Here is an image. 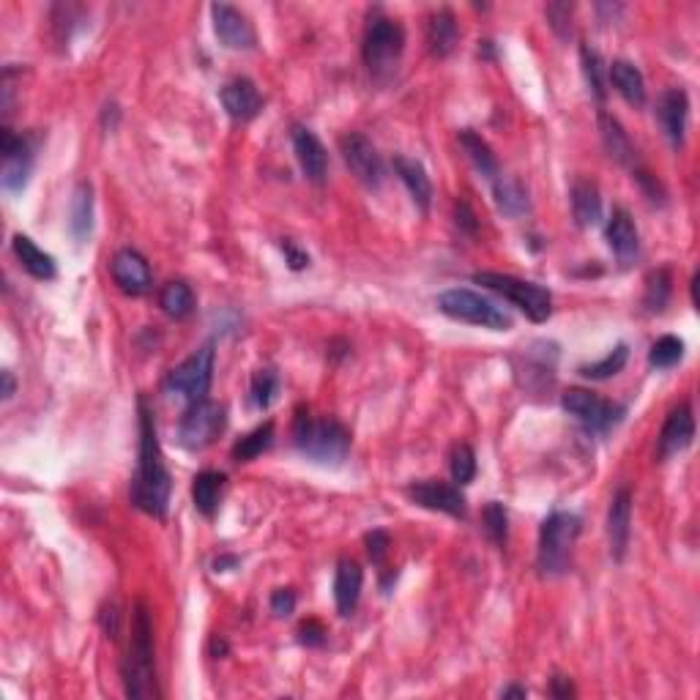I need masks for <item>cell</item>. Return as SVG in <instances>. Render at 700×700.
<instances>
[{
  "label": "cell",
  "instance_id": "obj_1",
  "mask_svg": "<svg viewBox=\"0 0 700 700\" xmlns=\"http://www.w3.org/2000/svg\"><path fill=\"white\" fill-rule=\"evenodd\" d=\"M170 474L156 438L154 411L140 397V460L132 479V504L151 517H165L170 504Z\"/></svg>",
  "mask_w": 700,
  "mask_h": 700
},
{
  "label": "cell",
  "instance_id": "obj_2",
  "mask_svg": "<svg viewBox=\"0 0 700 700\" xmlns=\"http://www.w3.org/2000/svg\"><path fill=\"white\" fill-rule=\"evenodd\" d=\"M121 673H124V687L129 698H159L154 668V629H151V613L143 602L134 605L132 640H129Z\"/></svg>",
  "mask_w": 700,
  "mask_h": 700
},
{
  "label": "cell",
  "instance_id": "obj_3",
  "mask_svg": "<svg viewBox=\"0 0 700 700\" xmlns=\"http://www.w3.org/2000/svg\"><path fill=\"white\" fill-rule=\"evenodd\" d=\"M293 443L312 463L342 465L350 452V433L337 419H315L299 408L293 422Z\"/></svg>",
  "mask_w": 700,
  "mask_h": 700
},
{
  "label": "cell",
  "instance_id": "obj_4",
  "mask_svg": "<svg viewBox=\"0 0 700 700\" xmlns=\"http://www.w3.org/2000/svg\"><path fill=\"white\" fill-rule=\"evenodd\" d=\"M580 517L572 512H553L545 517L539 528V553H536V569L542 577L567 575L572 567V550L580 536Z\"/></svg>",
  "mask_w": 700,
  "mask_h": 700
},
{
  "label": "cell",
  "instance_id": "obj_5",
  "mask_svg": "<svg viewBox=\"0 0 700 700\" xmlns=\"http://www.w3.org/2000/svg\"><path fill=\"white\" fill-rule=\"evenodd\" d=\"M474 282L498 293L509 304H515L520 312H525V318H531L534 323H545L553 315L550 290L536 285V282H525V279H517L512 274H498V271H479V274H474Z\"/></svg>",
  "mask_w": 700,
  "mask_h": 700
},
{
  "label": "cell",
  "instance_id": "obj_6",
  "mask_svg": "<svg viewBox=\"0 0 700 700\" xmlns=\"http://www.w3.org/2000/svg\"><path fill=\"white\" fill-rule=\"evenodd\" d=\"M438 309L446 318L460 320V323H471V326H482V329L493 331H509L512 329V318L509 312L498 307L495 301L484 299L474 290L452 288L443 290L438 296Z\"/></svg>",
  "mask_w": 700,
  "mask_h": 700
},
{
  "label": "cell",
  "instance_id": "obj_7",
  "mask_svg": "<svg viewBox=\"0 0 700 700\" xmlns=\"http://www.w3.org/2000/svg\"><path fill=\"white\" fill-rule=\"evenodd\" d=\"M405 50V31L392 17H372L364 33V63L372 74H392Z\"/></svg>",
  "mask_w": 700,
  "mask_h": 700
},
{
  "label": "cell",
  "instance_id": "obj_8",
  "mask_svg": "<svg viewBox=\"0 0 700 700\" xmlns=\"http://www.w3.org/2000/svg\"><path fill=\"white\" fill-rule=\"evenodd\" d=\"M211 378H214V348L203 345L167 375L165 392L181 397V400L192 405V402L206 400L208 389H211Z\"/></svg>",
  "mask_w": 700,
  "mask_h": 700
},
{
  "label": "cell",
  "instance_id": "obj_9",
  "mask_svg": "<svg viewBox=\"0 0 700 700\" xmlns=\"http://www.w3.org/2000/svg\"><path fill=\"white\" fill-rule=\"evenodd\" d=\"M222 430H225V408L219 402H192L178 424V443L189 452H203L217 441Z\"/></svg>",
  "mask_w": 700,
  "mask_h": 700
},
{
  "label": "cell",
  "instance_id": "obj_10",
  "mask_svg": "<svg viewBox=\"0 0 700 700\" xmlns=\"http://www.w3.org/2000/svg\"><path fill=\"white\" fill-rule=\"evenodd\" d=\"M561 408L569 416H575L577 422L583 424L586 430H591V433H605L613 424L621 422V416H624L621 405L605 402L594 392H588V389H569V392H564Z\"/></svg>",
  "mask_w": 700,
  "mask_h": 700
},
{
  "label": "cell",
  "instance_id": "obj_11",
  "mask_svg": "<svg viewBox=\"0 0 700 700\" xmlns=\"http://www.w3.org/2000/svg\"><path fill=\"white\" fill-rule=\"evenodd\" d=\"M0 154H3L0 184L9 195H17L28 186V178L33 173V143L22 134L3 129L0 132Z\"/></svg>",
  "mask_w": 700,
  "mask_h": 700
},
{
  "label": "cell",
  "instance_id": "obj_12",
  "mask_svg": "<svg viewBox=\"0 0 700 700\" xmlns=\"http://www.w3.org/2000/svg\"><path fill=\"white\" fill-rule=\"evenodd\" d=\"M340 151L345 165L361 184L370 186V189H378L383 184V159L378 154V148L364 137L361 132H348L340 137Z\"/></svg>",
  "mask_w": 700,
  "mask_h": 700
},
{
  "label": "cell",
  "instance_id": "obj_13",
  "mask_svg": "<svg viewBox=\"0 0 700 700\" xmlns=\"http://www.w3.org/2000/svg\"><path fill=\"white\" fill-rule=\"evenodd\" d=\"M408 498H411L416 506H422V509L443 512V515L449 517H465V512H468V504H465V495L460 493V487L446 482H435V479L411 484V487H408Z\"/></svg>",
  "mask_w": 700,
  "mask_h": 700
},
{
  "label": "cell",
  "instance_id": "obj_14",
  "mask_svg": "<svg viewBox=\"0 0 700 700\" xmlns=\"http://www.w3.org/2000/svg\"><path fill=\"white\" fill-rule=\"evenodd\" d=\"M211 20H214V33L225 44L227 50H252L258 44V33L247 20V14H241L227 3H214L211 6Z\"/></svg>",
  "mask_w": 700,
  "mask_h": 700
},
{
  "label": "cell",
  "instance_id": "obj_15",
  "mask_svg": "<svg viewBox=\"0 0 700 700\" xmlns=\"http://www.w3.org/2000/svg\"><path fill=\"white\" fill-rule=\"evenodd\" d=\"M110 271H113L115 285L124 290L126 296H145L151 290V285H154V274H151L148 260L140 252H134V249L115 252Z\"/></svg>",
  "mask_w": 700,
  "mask_h": 700
},
{
  "label": "cell",
  "instance_id": "obj_16",
  "mask_svg": "<svg viewBox=\"0 0 700 700\" xmlns=\"http://www.w3.org/2000/svg\"><path fill=\"white\" fill-rule=\"evenodd\" d=\"M290 140H293V151H296V159H299L304 175L312 184H323L326 175H329V154L318 140V134L307 129V126L296 124L293 132H290Z\"/></svg>",
  "mask_w": 700,
  "mask_h": 700
},
{
  "label": "cell",
  "instance_id": "obj_17",
  "mask_svg": "<svg viewBox=\"0 0 700 700\" xmlns=\"http://www.w3.org/2000/svg\"><path fill=\"white\" fill-rule=\"evenodd\" d=\"M695 438V419H692V408L684 402L679 408H673L668 413V419L662 424V433L657 441L659 460H670L681 454Z\"/></svg>",
  "mask_w": 700,
  "mask_h": 700
},
{
  "label": "cell",
  "instance_id": "obj_18",
  "mask_svg": "<svg viewBox=\"0 0 700 700\" xmlns=\"http://www.w3.org/2000/svg\"><path fill=\"white\" fill-rule=\"evenodd\" d=\"M219 99H222V107L233 121H252L263 110V96H260L258 85L252 83L249 77H233L230 83H225Z\"/></svg>",
  "mask_w": 700,
  "mask_h": 700
},
{
  "label": "cell",
  "instance_id": "obj_19",
  "mask_svg": "<svg viewBox=\"0 0 700 700\" xmlns=\"http://www.w3.org/2000/svg\"><path fill=\"white\" fill-rule=\"evenodd\" d=\"M657 118L662 124V132L670 140L673 148H679L684 143V132H687V118H690V99L681 88H670L659 96Z\"/></svg>",
  "mask_w": 700,
  "mask_h": 700
},
{
  "label": "cell",
  "instance_id": "obj_20",
  "mask_svg": "<svg viewBox=\"0 0 700 700\" xmlns=\"http://www.w3.org/2000/svg\"><path fill=\"white\" fill-rule=\"evenodd\" d=\"M605 236H608V244L613 249V255L618 258L621 266H629L635 263L640 255V236L638 227H635V219L629 217V211L624 208H616L608 219V227H605Z\"/></svg>",
  "mask_w": 700,
  "mask_h": 700
},
{
  "label": "cell",
  "instance_id": "obj_21",
  "mask_svg": "<svg viewBox=\"0 0 700 700\" xmlns=\"http://www.w3.org/2000/svg\"><path fill=\"white\" fill-rule=\"evenodd\" d=\"M629 534H632V493L627 487H621L608 512V539H610V556L616 561H624L629 547Z\"/></svg>",
  "mask_w": 700,
  "mask_h": 700
},
{
  "label": "cell",
  "instance_id": "obj_22",
  "mask_svg": "<svg viewBox=\"0 0 700 700\" xmlns=\"http://www.w3.org/2000/svg\"><path fill=\"white\" fill-rule=\"evenodd\" d=\"M361 583H364V575H361L359 564L350 558H342L337 564V575H334V602H337V613L342 618L353 616L359 608Z\"/></svg>",
  "mask_w": 700,
  "mask_h": 700
},
{
  "label": "cell",
  "instance_id": "obj_23",
  "mask_svg": "<svg viewBox=\"0 0 700 700\" xmlns=\"http://www.w3.org/2000/svg\"><path fill=\"white\" fill-rule=\"evenodd\" d=\"M394 173L400 175V181L408 189V195L413 197L416 208L422 214H427L430 206H433V181H430V175H427L422 162L408 159V156H397L394 159Z\"/></svg>",
  "mask_w": 700,
  "mask_h": 700
},
{
  "label": "cell",
  "instance_id": "obj_24",
  "mask_svg": "<svg viewBox=\"0 0 700 700\" xmlns=\"http://www.w3.org/2000/svg\"><path fill=\"white\" fill-rule=\"evenodd\" d=\"M457 39H460V28H457L452 11L438 9L435 14H430V20H427V50H430L433 58L452 55Z\"/></svg>",
  "mask_w": 700,
  "mask_h": 700
},
{
  "label": "cell",
  "instance_id": "obj_25",
  "mask_svg": "<svg viewBox=\"0 0 700 700\" xmlns=\"http://www.w3.org/2000/svg\"><path fill=\"white\" fill-rule=\"evenodd\" d=\"M599 134H602V145H605V151H608L610 159L618 162V165L632 167V170H635V165H638V156H635L632 140H629V134L624 132V126L618 124L613 115L599 113Z\"/></svg>",
  "mask_w": 700,
  "mask_h": 700
},
{
  "label": "cell",
  "instance_id": "obj_26",
  "mask_svg": "<svg viewBox=\"0 0 700 700\" xmlns=\"http://www.w3.org/2000/svg\"><path fill=\"white\" fill-rule=\"evenodd\" d=\"M493 197L498 211L509 219H520L531 211V200H528V192L525 186L509 175H498L493 181Z\"/></svg>",
  "mask_w": 700,
  "mask_h": 700
},
{
  "label": "cell",
  "instance_id": "obj_27",
  "mask_svg": "<svg viewBox=\"0 0 700 700\" xmlns=\"http://www.w3.org/2000/svg\"><path fill=\"white\" fill-rule=\"evenodd\" d=\"M69 230L77 244H85L93 230V189L88 181L74 186L72 206H69Z\"/></svg>",
  "mask_w": 700,
  "mask_h": 700
},
{
  "label": "cell",
  "instance_id": "obj_28",
  "mask_svg": "<svg viewBox=\"0 0 700 700\" xmlns=\"http://www.w3.org/2000/svg\"><path fill=\"white\" fill-rule=\"evenodd\" d=\"M608 80L616 85V91L627 99L632 107H643L646 104V80L635 63L629 61H613L608 69Z\"/></svg>",
  "mask_w": 700,
  "mask_h": 700
},
{
  "label": "cell",
  "instance_id": "obj_29",
  "mask_svg": "<svg viewBox=\"0 0 700 700\" xmlns=\"http://www.w3.org/2000/svg\"><path fill=\"white\" fill-rule=\"evenodd\" d=\"M11 249H14V255H17V260H20V266L31 274V277L36 279H55V274H58V268H55V260H52V255H47L42 247H36L31 238L28 236H14V241H11Z\"/></svg>",
  "mask_w": 700,
  "mask_h": 700
},
{
  "label": "cell",
  "instance_id": "obj_30",
  "mask_svg": "<svg viewBox=\"0 0 700 700\" xmlns=\"http://www.w3.org/2000/svg\"><path fill=\"white\" fill-rule=\"evenodd\" d=\"M572 214H575L577 227H583V230L602 222V197H599L597 184L577 181L572 186Z\"/></svg>",
  "mask_w": 700,
  "mask_h": 700
},
{
  "label": "cell",
  "instance_id": "obj_31",
  "mask_svg": "<svg viewBox=\"0 0 700 700\" xmlns=\"http://www.w3.org/2000/svg\"><path fill=\"white\" fill-rule=\"evenodd\" d=\"M222 490H225V474L219 471H203L195 476L192 484V498H195V509L203 517H214L222 501Z\"/></svg>",
  "mask_w": 700,
  "mask_h": 700
},
{
  "label": "cell",
  "instance_id": "obj_32",
  "mask_svg": "<svg viewBox=\"0 0 700 700\" xmlns=\"http://www.w3.org/2000/svg\"><path fill=\"white\" fill-rule=\"evenodd\" d=\"M457 140H460V145H463L465 156L471 159V165L476 167V173L484 175L487 181H495V178L501 175L498 159H495V154L490 151V145L484 143L479 134L471 132V129H463V132L457 134Z\"/></svg>",
  "mask_w": 700,
  "mask_h": 700
},
{
  "label": "cell",
  "instance_id": "obj_33",
  "mask_svg": "<svg viewBox=\"0 0 700 700\" xmlns=\"http://www.w3.org/2000/svg\"><path fill=\"white\" fill-rule=\"evenodd\" d=\"M580 66H583L588 93H591L597 102H605V99H608V69H605L602 55H599L591 44H583V47H580Z\"/></svg>",
  "mask_w": 700,
  "mask_h": 700
},
{
  "label": "cell",
  "instance_id": "obj_34",
  "mask_svg": "<svg viewBox=\"0 0 700 700\" xmlns=\"http://www.w3.org/2000/svg\"><path fill=\"white\" fill-rule=\"evenodd\" d=\"M159 307L165 309V315H170L173 320H184L195 312V293L181 279L167 282L159 293Z\"/></svg>",
  "mask_w": 700,
  "mask_h": 700
},
{
  "label": "cell",
  "instance_id": "obj_35",
  "mask_svg": "<svg viewBox=\"0 0 700 700\" xmlns=\"http://www.w3.org/2000/svg\"><path fill=\"white\" fill-rule=\"evenodd\" d=\"M271 443H274V424H260L258 430L244 435V438L233 446V460H236V463H249V460L260 457L266 449H271Z\"/></svg>",
  "mask_w": 700,
  "mask_h": 700
},
{
  "label": "cell",
  "instance_id": "obj_36",
  "mask_svg": "<svg viewBox=\"0 0 700 700\" xmlns=\"http://www.w3.org/2000/svg\"><path fill=\"white\" fill-rule=\"evenodd\" d=\"M670 285H673V279H670L668 268H657V271H651L649 279H646L643 307L649 309V312H662V309L668 307V301H670V290H673Z\"/></svg>",
  "mask_w": 700,
  "mask_h": 700
},
{
  "label": "cell",
  "instance_id": "obj_37",
  "mask_svg": "<svg viewBox=\"0 0 700 700\" xmlns=\"http://www.w3.org/2000/svg\"><path fill=\"white\" fill-rule=\"evenodd\" d=\"M627 359L629 348L627 345H618V348L610 350L602 361H594V364L580 367V375H583V378H591V381H608V378H613V375H618V372L624 370Z\"/></svg>",
  "mask_w": 700,
  "mask_h": 700
},
{
  "label": "cell",
  "instance_id": "obj_38",
  "mask_svg": "<svg viewBox=\"0 0 700 700\" xmlns=\"http://www.w3.org/2000/svg\"><path fill=\"white\" fill-rule=\"evenodd\" d=\"M279 392V375L271 367H263V370H258L255 375H252V389H249V394H252V405L258 408V411H266L268 405L274 402V397H277Z\"/></svg>",
  "mask_w": 700,
  "mask_h": 700
},
{
  "label": "cell",
  "instance_id": "obj_39",
  "mask_svg": "<svg viewBox=\"0 0 700 700\" xmlns=\"http://www.w3.org/2000/svg\"><path fill=\"white\" fill-rule=\"evenodd\" d=\"M681 356H684V342L679 337H673V334H665L651 345L649 364L657 367V370H668L673 364H679Z\"/></svg>",
  "mask_w": 700,
  "mask_h": 700
},
{
  "label": "cell",
  "instance_id": "obj_40",
  "mask_svg": "<svg viewBox=\"0 0 700 700\" xmlns=\"http://www.w3.org/2000/svg\"><path fill=\"white\" fill-rule=\"evenodd\" d=\"M482 528L490 542H495V545H504L506 534H509V515H506V506L498 504V501H490V504L484 506Z\"/></svg>",
  "mask_w": 700,
  "mask_h": 700
},
{
  "label": "cell",
  "instance_id": "obj_41",
  "mask_svg": "<svg viewBox=\"0 0 700 700\" xmlns=\"http://www.w3.org/2000/svg\"><path fill=\"white\" fill-rule=\"evenodd\" d=\"M449 468H452V479L457 482V487H463V484H471L476 476V454L474 449L468 446V443H460V446H454L452 452V463H449Z\"/></svg>",
  "mask_w": 700,
  "mask_h": 700
},
{
  "label": "cell",
  "instance_id": "obj_42",
  "mask_svg": "<svg viewBox=\"0 0 700 700\" xmlns=\"http://www.w3.org/2000/svg\"><path fill=\"white\" fill-rule=\"evenodd\" d=\"M547 20H550V28L561 36V39H569L572 33V6L569 3H550L547 6Z\"/></svg>",
  "mask_w": 700,
  "mask_h": 700
},
{
  "label": "cell",
  "instance_id": "obj_43",
  "mask_svg": "<svg viewBox=\"0 0 700 700\" xmlns=\"http://www.w3.org/2000/svg\"><path fill=\"white\" fill-rule=\"evenodd\" d=\"M296 610V594L290 588H277L271 594V613L277 618H288Z\"/></svg>",
  "mask_w": 700,
  "mask_h": 700
},
{
  "label": "cell",
  "instance_id": "obj_44",
  "mask_svg": "<svg viewBox=\"0 0 700 700\" xmlns=\"http://www.w3.org/2000/svg\"><path fill=\"white\" fill-rule=\"evenodd\" d=\"M364 542H367V553H370L372 564H381L386 553H389V534L386 531H372Z\"/></svg>",
  "mask_w": 700,
  "mask_h": 700
},
{
  "label": "cell",
  "instance_id": "obj_45",
  "mask_svg": "<svg viewBox=\"0 0 700 700\" xmlns=\"http://www.w3.org/2000/svg\"><path fill=\"white\" fill-rule=\"evenodd\" d=\"M299 640L304 646H309V649H318V646L326 643V629H323L320 621H307V624L299 627Z\"/></svg>",
  "mask_w": 700,
  "mask_h": 700
},
{
  "label": "cell",
  "instance_id": "obj_46",
  "mask_svg": "<svg viewBox=\"0 0 700 700\" xmlns=\"http://www.w3.org/2000/svg\"><path fill=\"white\" fill-rule=\"evenodd\" d=\"M457 227H460L463 233H468V236H474L476 230H479L476 214L471 211V206H468L465 200H460V203H457Z\"/></svg>",
  "mask_w": 700,
  "mask_h": 700
},
{
  "label": "cell",
  "instance_id": "obj_47",
  "mask_svg": "<svg viewBox=\"0 0 700 700\" xmlns=\"http://www.w3.org/2000/svg\"><path fill=\"white\" fill-rule=\"evenodd\" d=\"M102 624L107 638L118 640V632H121V610H118V605H107L102 610Z\"/></svg>",
  "mask_w": 700,
  "mask_h": 700
},
{
  "label": "cell",
  "instance_id": "obj_48",
  "mask_svg": "<svg viewBox=\"0 0 700 700\" xmlns=\"http://www.w3.org/2000/svg\"><path fill=\"white\" fill-rule=\"evenodd\" d=\"M282 252H285V258H288V266L293 268V271H301V268L309 266V255L307 252H301L293 241H282Z\"/></svg>",
  "mask_w": 700,
  "mask_h": 700
},
{
  "label": "cell",
  "instance_id": "obj_49",
  "mask_svg": "<svg viewBox=\"0 0 700 700\" xmlns=\"http://www.w3.org/2000/svg\"><path fill=\"white\" fill-rule=\"evenodd\" d=\"M550 692H553L556 698H572V695H575V687H572V681L564 679V676H556V679H553V690Z\"/></svg>",
  "mask_w": 700,
  "mask_h": 700
},
{
  "label": "cell",
  "instance_id": "obj_50",
  "mask_svg": "<svg viewBox=\"0 0 700 700\" xmlns=\"http://www.w3.org/2000/svg\"><path fill=\"white\" fill-rule=\"evenodd\" d=\"M0 378H3V400H9L11 394H14V389H17V383H14V375H11L9 370L0 372Z\"/></svg>",
  "mask_w": 700,
  "mask_h": 700
},
{
  "label": "cell",
  "instance_id": "obj_51",
  "mask_svg": "<svg viewBox=\"0 0 700 700\" xmlns=\"http://www.w3.org/2000/svg\"><path fill=\"white\" fill-rule=\"evenodd\" d=\"M236 564H238L236 556H222L214 561V569H217V572H227V567H236Z\"/></svg>",
  "mask_w": 700,
  "mask_h": 700
},
{
  "label": "cell",
  "instance_id": "obj_52",
  "mask_svg": "<svg viewBox=\"0 0 700 700\" xmlns=\"http://www.w3.org/2000/svg\"><path fill=\"white\" fill-rule=\"evenodd\" d=\"M525 695H528L525 687H506V690L501 692V698H525Z\"/></svg>",
  "mask_w": 700,
  "mask_h": 700
}]
</instances>
